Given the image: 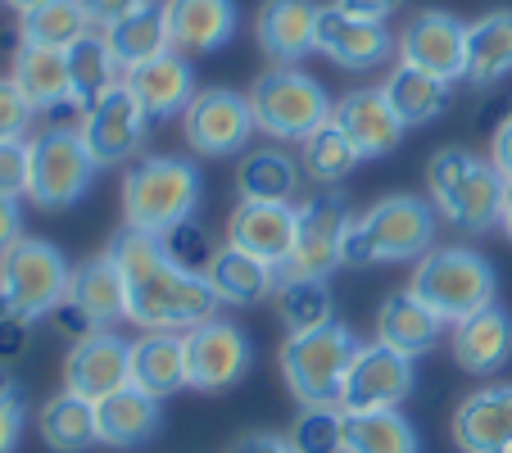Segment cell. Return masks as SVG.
I'll list each match as a JSON object with an SVG mask.
<instances>
[{
    "label": "cell",
    "mask_w": 512,
    "mask_h": 453,
    "mask_svg": "<svg viewBox=\"0 0 512 453\" xmlns=\"http://www.w3.org/2000/svg\"><path fill=\"white\" fill-rule=\"evenodd\" d=\"M426 186H431L435 213L458 227V232H494L503 218V195L508 182L499 177V168L490 159L472 155L463 145H449V150H435L431 164H426Z\"/></svg>",
    "instance_id": "3957f363"
},
{
    "label": "cell",
    "mask_w": 512,
    "mask_h": 453,
    "mask_svg": "<svg viewBox=\"0 0 512 453\" xmlns=\"http://www.w3.org/2000/svg\"><path fill=\"white\" fill-rule=\"evenodd\" d=\"M345 453H422V440L399 408L345 413Z\"/></svg>",
    "instance_id": "e575fe53"
},
{
    "label": "cell",
    "mask_w": 512,
    "mask_h": 453,
    "mask_svg": "<svg viewBox=\"0 0 512 453\" xmlns=\"http://www.w3.org/2000/svg\"><path fill=\"white\" fill-rule=\"evenodd\" d=\"M254 132H259V127H254L250 96H241V91H232V87L195 91V100L182 114V136L200 159L241 155Z\"/></svg>",
    "instance_id": "30bf717a"
},
{
    "label": "cell",
    "mask_w": 512,
    "mask_h": 453,
    "mask_svg": "<svg viewBox=\"0 0 512 453\" xmlns=\"http://www.w3.org/2000/svg\"><path fill=\"white\" fill-rule=\"evenodd\" d=\"M168 46L177 55H209L236 32V0H164Z\"/></svg>",
    "instance_id": "7402d4cb"
},
{
    "label": "cell",
    "mask_w": 512,
    "mask_h": 453,
    "mask_svg": "<svg viewBox=\"0 0 512 453\" xmlns=\"http://www.w3.org/2000/svg\"><path fill=\"white\" fill-rule=\"evenodd\" d=\"M132 386L159 404L182 386H191L182 331H145L141 340H132Z\"/></svg>",
    "instance_id": "cb8c5ba5"
},
{
    "label": "cell",
    "mask_w": 512,
    "mask_h": 453,
    "mask_svg": "<svg viewBox=\"0 0 512 453\" xmlns=\"http://www.w3.org/2000/svg\"><path fill=\"white\" fill-rule=\"evenodd\" d=\"M28 177H32V141H23V136L0 141V195L23 200L28 195Z\"/></svg>",
    "instance_id": "7bdbcfd3"
},
{
    "label": "cell",
    "mask_w": 512,
    "mask_h": 453,
    "mask_svg": "<svg viewBox=\"0 0 512 453\" xmlns=\"http://www.w3.org/2000/svg\"><path fill=\"white\" fill-rule=\"evenodd\" d=\"M204 277H209L213 295L223 299V304H259V299H268L272 290H277L281 272L272 268V263L254 259V254L223 245V250L213 254V263H209Z\"/></svg>",
    "instance_id": "f546056e"
},
{
    "label": "cell",
    "mask_w": 512,
    "mask_h": 453,
    "mask_svg": "<svg viewBox=\"0 0 512 453\" xmlns=\"http://www.w3.org/2000/svg\"><path fill=\"white\" fill-rule=\"evenodd\" d=\"M159 245L168 250V259H177L182 268H191V272H209V263H213V241H209V232H204L200 222H182V227H173L168 236H159Z\"/></svg>",
    "instance_id": "b9f144b4"
},
{
    "label": "cell",
    "mask_w": 512,
    "mask_h": 453,
    "mask_svg": "<svg viewBox=\"0 0 512 453\" xmlns=\"http://www.w3.org/2000/svg\"><path fill=\"white\" fill-rule=\"evenodd\" d=\"M14 241H23V209H19V200L0 195V254L10 250Z\"/></svg>",
    "instance_id": "681fc988"
},
{
    "label": "cell",
    "mask_w": 512,
    "mask_h": 453,
    "mask_svg": "<svg viewBox=\"0 0 512 453\" xmlns=\"http://www.w3.org/2000/svg\"><path fill=\"white\" fill-rule=\"evenodd\" d=\"M91 32V19L78 0H46L37 10L19 14V37L23 46H46V50H68Z\"/></svg>",
    "instance_id": "74e56055"
},
{
    "label": "cell",
    "mask_w": 512,
    "mask_h": 453,
    "mask_svg": "<svg viewBox=\"0 0 512 453\" xmlns=\"http://www.w3.org/2000/svg\"><path fill=\"white\" fill-rule=\"evenodd\" d=\"M96 426H100V444H109V449H136V444L155 440V431L164 426V408H159V399L145 395V390L123 386L96 404Z\"/></svg>",
    "instance_id": "4316f807"
},
{
    "label": "cell",
    "mask_w": 512,
    "mask_h": 453,
    "mask_svg": "<svg viewBox=\"0 0 512 453\" xmlns=\"http://www.w3.org/2000/svg\"><path fill=\"white\" fill-rule=\"evenodd\" d=\"M186 340V372H191L195 390H232L236 381H245L254 363V345L236 322L209 318L200 327L182 331Z\"/></svg>",
    "instance_id": "7c38bea8"
},
{
    "label": "cell",
    "mask_w": 512,
    "mask_h": 453,
    "mask_svg": "<svg viewBox=\"0 0 512 453\" xmlns=\"http://www.w3.org/2000/svg\"><path fill=\"white\" fill-rule=\"evenodd\" d=\"M32 118H37V109L28 105V96H23L19 87H14V78H0V141L23 136L32 127Z\"/></svg>",
    "instance_id": "ee69618b"
},
{
    "label": "cell",
    "mask_w": 512,
    "mask_h": 453,
    "mask_svg": "<svg viewBox=\"0 0 512 453\" xmlns=\"http://www.w3.org/2000/svg\"><path fill=\"white\" fill-rule=\"evenodd\" d=\"M499 227H503V236L512 241V186H508V195H503V218H499Z\"/></svg>",
    "instance_id": "db71d44e"
},
{
    "label": "cell",
    "mask_w": 512,
    "mask_h": 453,
    "mask_svg": "<svg viewBox=\"0 0 512 453\" xmlns=\"http://www.w3.org/2000/svg\"><path fill=\"white\" fill-rule=\"evenodd\" d=\"M381 91H386V100L395 105V114L404 118V127H422L449 109V82L431 78L422 68H408V64H399Z\"/></svg>",
    "instance_id": "8d00e7d4"
},
{
    "label": "cell",
    "mask_w": 512,
    "mask_h": 453,
    "mask_svg": "<svg viewBox=\"0 0 512 453\" xmlns=\"http://www.w3.org/2000/svg\"><path fill=\"white\" fill-rule=\"evenodd\" d=\"M10 399H19V381L10 376V367L0 363V404H10Z\"/></svg>",
    "instance_id": "f5cc1de1"
},
{
    "label": "cell",
    "mask_w": 512,
    "mask_h": 453,
    "mask_svg": "<svg viewBox=\"0 0 512 453\" xmlns=\"http://www.w3.org/2000/svg\"><path fill=\"white\" fill-rule=\"evenodd\" d=\"M295 232H300V209L295 204H259V200H241L227 218V245L245 250L254 259L286 268L290 250H295Z\"/></svg>",
    "instance_id": "d6986e66"
},
{
    "label": "cell",
    "mask_w": 512,
    "mask_h": 453,
    "mask_svg": "<svg viewBox=\"0 0 512 453\" xmlns=\"http://www.w3.org/2000/svg\"><path fill=\"white\" fill-rule=\"evenodd\" d=\"M132 386V345L114 331H91V336L73 340L64 358V390L100 404L105 395Z\"/></svg>",
    "instance_id": "2e32d148"
},
{
    "label": "cell",
    "mask_w": 512,
    "mask_h": 453,
    "mask_svg": "<svg viewBox=\"0 0 512 453\" xmlns=\"http://www.w3.org/2000/svg\"><path fill=\"white\" fill-rule=\"evenodd\" d=\"M37 431L46 440V449L55 453H87L91 444H100V426H96V404L73 390L46 399L37 413Z\"/></svg>",
    "instance_id": "d6a6232c"
},
{
    "label": "cell",
    "mask_w": 512,
    "mask_h": 453,
    "mask_svg": "<svg viewBox=\"0 0 512 453\" xmlns=\"http://www.w3.org/2000/svg\"><path fill=\"white\" fill-rule=\"evenodd\" d=\"M105 41H109V50H114V59H118V68H136V64H145V59H155V55H164V50H173L168 46V19H164V5L159 0H150V5H141V10H132V14H123L118 23H109L105 28Z\"/></svg>",
    "instance_id": "836d02e7"
},
{
    "label": "cell",
    "mask_w": 512,
    "mask_h": 453,
    "mask_svg": "<svg viewBox=\"0 0 512 453\" xmlns=\"http://www.w3.org/2000/svg\"><path fill=\"white\" fill-rule=\"evenodd\" d=\"M331 123L349 136L358 159H386L390 150H399V141L408 132L381 87H358L349 96H340L336 109H331Z\"/></svg>",
    "instance_id": "ac0fdd59"
},
{
    "label": "cell",
    "mask_w": 512,
    "mask_h": 453,
    "mask_svg": "<svg viewBox=\"0 0 512 453\" xmlns=\"http://www.w3.org/2000/svg\"><path fill=\"white\" fill-rule=\"evenodd\" d=\"M227 453H290V444H286V435L250 431V435H241V440H236Z\"/></svg>",
    "instance_id": "f907efd6"
},
{
    "label": "cell",
    "mask_w": 512,
    "mask_h": 453,
    "mask_svg": "<svg viewBox=\"0 0 512 453\" xmlns=\"http://www.w3.org/2000/svg\"><path fill=\"white\" fill-rule=\"evenodd\" d=\"M14 87L28 96V105L37 114H55V109L73 105L68 100V55L46 46H19L14 55Z\"/></svg>",
    "instance_id": "f1b7e54d"
},
{
    "label": "cell",
    "mask_w": 512,
    "mask_h": 453,
    "mask_svg": "<svg viewBox=\"0 0 512 453\" xmlns=\"http://www.w3.org/2000/svg\"><path fill=\"white\" fill-rule=\"evenodd\" d=\"M349 204L345 195H313L309 204H300V232H295V250H290L281 277H322L340 268V245H345L349 227Z\"/></svg>",
    "instance_id": "5bb4252c"
},
{
    "label": "cell",
    "mask_w": 512,
    "mask_h": 453,
    "mask_svg": "<svg viewBox=\"0 0 512 453\" xmlns=\"http://www.w3.org/2000/svg\"><path fill=\"white\" fill-rule=\"evenodd\" d=\"M236 191H241V200L290 204L295 191H300V164L281 155V150H254L236 168Z\"/></svg>",
    "instance_id": "d590c367"
},
{
    "label": "cell",
    "mask_w": 512,
    "mask_h": 453,
    "mask_svg": "<svg viewBox=\"0 0 512 453\" xmlns=\"http://www.w3.org/2000/svg\"><path fill=\"white\" fill-rule=\"evenodd\" d=\"M23 422H28V413H23V399L0 404V453H14V449H19Z\"/></svg>",
    "instance_id": "bcb514c9"
},
{
    "label": "cell",
    "mask_w": 512,
    "mask_h": 453,
    "mask_svg": "<svg viewBox=\"0 0 512 453\" xmlns=\"http://www.w3.org/2000/svg\"><path fill=\"white\" fill-rule=\"evenodd\" d=\"M290 453H345V408L304 404L286 435Z\"/></svg>",
    "instance_id": "60d3db41"
},
{
    "label": "cell",
    "mask_w": 512,
    "mask_h": 453,
    "mask_svg": "<svg viewBox=\"0 0 512 453\" xmlns=\"http://www.w3.org/2000/svg\"><path fill=\"white\" fill-rule=\"evenodd\" d=\"M109 254L123 272L127 322H136L141 331H191L200 322L218 318L223 299L213 295L209 277L168 259L159 236H141L123 227L109 245Z\"/></svg>",
    "instance_id": "6da1fadb"
},
{
    "label": "cell",
    "mask_w": 512,
    "mask_h": 453,
    "mask_svg": "<svg viewBox=\"0 0 512 453\" xmlns=\"http://www.w3.org/2000/svg\"><path fill=\"white\" fill-rule=\"evenodd\" d=\"M417 299L435 313L440 322H463L472 313L490 309L499 277H494L490 259L467 245H435L417 259L413 281H408Z\"/></svg>",
    "instance_id": "5b68a950"
},
{
    "label": "cell",
    "mask_w": 512,
    "mask_h": 453,
    "mask_svg": "<svg viewBox=\"0 0 512 453\" xmlns=\"http://www.w3.org/2000/svg\"><path fill=\"white\" fill-rule=\"evenodd\" d=\"M100 164L91 159L87 141L78 127H46L32 141V177H28V200L37 209H68L91 191Z\"/></svg>",
    "instance_id": "9c48e42d"
},
{
    "label": "cell",
    "mask_w": 512,
    "mask_h": 453,
    "mask_svg": "<svg viewBox=\"0 0 512 453\" xmlns=\"http://www.w3.org/2000/svg\"><path fill=\"white\" fill-rule=\"evenodd\" d=\"M73 268L50 241L23 236L0 254V318L37 322L68 299Z\"/></svg>",
    "instance_id": "52a82bcc"
},
{
    "label": "cell",
    "mask_w": 512,
    "mask_h": 453,
    "mask_svg": "<svg viewBox=\"0 0 512 453\" xmlns=\"http://www.w3.org/2000/svg\"><path fill=\"white\" fill-rule=\"evenodd\" d=\"M340 10H349V14H358V19H377V23H386L390 14L404 5V0H336Z\"/></svg>",
    "instance_id": "816d5d0a"
},
{
    "label": "cell",
    "mask_w": 512,
    "mask_h": 453,
    "mask_svg": "<svg viewBox=\"0 0 512 453\" xmlns=\"http://www.w3.org/2000/svg\"><path fill=\"white\" fill-rule=\"evenodd\" d=\"M64 55H68V100H73L78 114L118 87V59H114V50H109L105 32H87V37L73 41Z\"/></svg>",
    "instance_id": "4dcf8cb0"
},
{
    "label": "cell",
    "mask_w": 512,
    "mask_h": 453,
    "mask_svg": "<svg viewBox=\"0 0 512 453\" xmlns=\"http://www.w3.org/2000/svg\"><path fill=\"white\" fill-rule=\"evenodd\" d=\"M277 313H281V322H286V336L327 327V322H336L331 286L322 277H281L277 281Z\"/></svg>",
    "instance_id": "f35d334b"
},
{
    "label": "cell",
    "mask_w": 512,
    "mask_h": 453,
    "mask_svg": "<svg viewBox=\"0 0 512 453\" xmlns=\"http://www.w3.org/2000/svg\"><path fill=\"white\" fill-rule=\"evenodd\" d=\"M399 64L422 68L440 82H463L467 78V23L445 10H422L408 19L399 32Z\"/></svg>",
    "instance_id": "9a60e30c"
},
{
    "label": "cell",
    "mask_w": 512,
    "mask_h": 453,
    "mask_svg": "<svg viewBox=\"0 0 512 453\" xmlns=\"http://www.w3.org/2000/svg\"><path fill=\"white\" fill-rule=\"evenodd\" d=\"M10 10H19V14H28V10H37V5H46V0H5Z\"/></svg>",
    "instance_id": "11a10c76"
},
{
    "label": "cell",
    "mask_w": 512,
    "mask_h": 453,
    "mask_svg": "<svg viewBox=\"0 0 512 453\" xmlns=\"http://www.w3.org/2000/svg\"><path fill=\"white\" fill-rule=\"evenodd\" d=\"M300 145H304V155H300L304 173H309L313 182H322V186L345 182V177L363 164V159H358V150L349 145V136L340 132L336 123H322L318 132H313L309 141H300Z\"/></svg>",
    "instance_id": "ab89813d"
},
{
    "label": "cell",
    "mask_w": 512,
    "mask_h": 453,
    "mask_svg": "<svg viewBox=\"0 0 512 453\" xmlns=\"http://www.w3.org/2000/svg\"><path fill=\"white\" fill-rule=\"evenodd\" d=\"M200 168L173 155L136 159L123 177V222L141 236H168L200 209Z\"/></svg>",
    "instance_id": "277c9868"
},
{
    "label": "cell",
    "mask_w": 512,
    "mask_h": 453,
    "mask_svg": "<svg viewBox=\"0 0 512 453\" xmlns=\"http://www.w3.org/2000/svg\"><path fill=\"white\" fill-rule=\"evenodd\" d=\"M123 87L136 96V105L145 109L150 123H164V118H182L186 105L195 100V73H191V64H186V55L164 50V55L127 68Z\"/></svg>",
    "instance_id": "ffe728a7"
},
{
    "label": "cell",
    "mask_w": 512,
    "mask_h": 453,
    "mask_svg": "<svg viewBox=\"0 0 512 453\" xmlns=\"http://www.w3.org/2000/svg\"><path fill=\"white\" fill-rule=\"evenodd\" d=\"M28 327L32 322H19V318H0V363H10L28 349Z\"/></svg>",
    "instance_id": "c3c4849f"
},
{
    "label": "cell",
    "mask_w": 512,
    "mask_h": 453,
    "mask_svg": "<svg viewBox=\"0 0 512 453\" xmlns=\"http://www.w3.org/2000/svg\"><path fill=\"white\" fill-rule=\"evenodd\" d=\"M245 96L254 109V127L272 141H309L322 123H331V109H336L327 87L295 64H272L268 73L254 78Z\"/></svg>",
    "instance_id": "8992f818"
},
{
    "label": "cell",
    "mask_w": 512,
    "mask_h": 453,
    "mask_svg": "<svg viewBox=\"0 0 512 453\" xmlns=\"http://www.w3.org/2000/svg\"><path fill=\"white\" fill-rule=\"evenodd\" d=\"M508 358H512V318H508V309L490 304V309L454 322V363L463 367V372L494 376Z\"/></svg>",
    "instance_id": "d4e9b609"
},
{
    "label": "cell",
    "mask_w": 512,
    "mask_h": 453,
    "mask_svg": "<svg viewBox=\"0 0 512 453\" xmlns=\"http://www.w3.org/2000/svg\"><path fill=\"white\" fill-rule=\"evenodd\" d=\"M512 73V10L481 14L467 23V82L494 87Z\"/></svg>",
    "instance_id": "1f68e13d"
},
{
    "label": "cell",
    "mask_w": 512,
    "mask_h": 453,
    "mask_svg": "<svg viewBox=\"0 0 512 453\" xmlns=\"http://www.w3.org/2000/svg\"><path fill=\"white\" fill-rule=\"evenodd\" d=\"M82 10H87L91 28H109V23H118L123 14L141 10V5H150V0H78Z\"/></svg>",
    "instance_id": "f6af8a7d"
},
{
    "label": "cell",
    "mask_w": 512,
    "mask_h": 453,
    "mask_svg": "<svg viewBox=\"0 0 512 453\" xmlns=\"http://www.w3.org/2000/svg\"><path fill=\"white\" fill-rule=\"evenodd\" d=\"M435 250V204L417 195H386L368 213L349 218L340 263L368 268V263H417Z\"/></svg>",
    "instance_id": "7a4b0ae2"
},
{
    "label": "cell",
    "mask_w": 512,
    "mask_h": 453,
    "mask_svg": "<svg viewBox=\"0 0 512 453\" xmlns=\"http://www.w3.org/2000/svg\"><path fill=\"white\" fill-rule=\"evenodd\" d=\"M490 164L499 168V177L512 186V109L503 114V123L494 127V141H490Z\"/></svg>",
    "instance_id": "7dc6e473"
},
{
    "label": "cell",
    "mask_w": 512,
    "mask_h": 453,
    "mask_svg": "<svg viewBox=\"0 0 512 453\" xmlns=\"http://www.w3.org/2000/svg\"><path fill=\"white\" fill-rule=\"evenodd\" d=\"M68 304H73L96 331H114V322L127 318L123 272H118L114 254H96V259H87L82 268H73Z\"/></svg>",
    "instance_id": "484cf974"
},
{
    "label": "cell",
    "mask_w": 512,
    "mask_h": 453,
    "mask_svg": "<svg viewBox=\"0 0 512 453\" xmlns=\"http://www.w3.org/2000/svg\"><path fill=\"white\" fill-rule=\"evenodd\" d=\"M78 132H82V141H87L91 159H96L100 168H114V164H127V159L141 155L150 118L136 105L132 91L118 82L109 96H100L91 109H82Z\"/></svg>",
    "instance_id": "4fadbf2b"
},
{
    "label": "cell",
    "mask_w": 512,
    "mask_h": 453,
    "mask_svg": "<svg viewBox=\"0 0 512 453\" xmlns=\"http://www.w3.org/2000/svg\"><path fill=\"white\" fill-rule=\"evenodd\" d=\"M440 331H445V322L435 318L413 290L386 295V304H381V313H377V340L390 349H399V354H408V358L431 354V349L440 345Z\"/></svg>",
    "instance_id": "83f0119b"
},
{
    "label": "cell",
    "mask_w": 512,
    "mask_h": 453,
    "mask_svg": "<svg viewBox=\"0 0 512 453\" xmlns=\"http://www.w3.org/2000/svg\"><path fill=\"white\" fill-rule=\"evenodd\" d=\"M417 386L413 358L399 349L381 345H358L354 363L345 372V390H340V408L345 413H377V408H399Z\"/></svg>",
    "instance_id": "8fae6325"
},
{
    "label": "cell",
    "mask_w": 512,
    "mask_h": 453,
    "mask_svg": "<svg viewBox=\"0 0 512 453\" xmlns=\"http://www.w3.org/2000/svg\"><path fill=\"white\" fill-rule=\"evenodd\" d=\"M508 453H512V444H508Z\"/></svg>",
    "instance_id": "9f6ffc18"
},
{
    "label": "cell",
    "mask_w": 512,
    "mask_h": 453,
    "mask_svg": "<svg viewBox=\"0 0 512 453\" xmlns=\"http://www.w3.org/2000/svg\"><path fill=\"white\" fill-rule=\"evenodd\" d=\"M358 354V340L345 322H327V327L286 336L281 345V376H286L290 395L304 404H340L345 390V372Z\"/></svg>",
    "instance_id": "ba28073f"
},
{
    "label": "cell",
    "mask_w": 512,
    "mask_h": 453,
    "mask_svg": "<svg viewBox=\"0 0 512 453\" xmlns=\"http://www.w3.org/2000/svg\"><path fill=\"white\" fill-rule=\"evenodd\" d=\"M318 10L313 0H263L254 14V37L272 64H300L318 50Z\"/></svg>",
    "instance_id": "44dd1931"
},
{
    "label": "cell",
    "mask_w": 512,
    "mask_h": 453,
    "mask_svg": "<svg viewBox=\"0 0 512 453\" xmlns=\"http://www.w3.org/2000/svg\"><path fill=\"white\" fill-rule=\"evenodd\" d=\"M454 444L463 453H508L512 386H485L454 408Z\"/></svg>",
    "instance_id": "603a6c76"
},
{
    "label": "cell",
    "mask_w": 512,
    "mask_h": 453,
    "mask_svg": "<svg viewBox=\"0 0 512 453\" xmlns=\"http://www.w3.org/2000/svg\"><path fill=\"white\" fill-rule=\"evenodd\" d=\"M399 41L390 37L386 23L358 19V14L340 10V5H322L318 10V55H327L331 64L349 68V73H368V68L386 64L395 55Z\"/></svg>",
    "instance_id": "e0dca14e"
}]
</instances>
